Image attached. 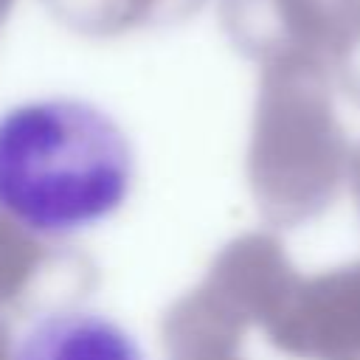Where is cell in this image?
I'll return each mask as SVG.
<instances>
[{
	"label": "cell",
	"mask_w": 360,
	"mask_h": 360,
	"mask_svg": "<svg viewBox=\"0 0 360 360\" xmlns=\"http://www.w3.org/2000/svg\"><path fill=\"white\" fill-rule=\"evenodd\" d=\"M8 360H146V354L115 318L87 307H62L39 312L14 338Z\"/></svg>",
	"instance_id": "3"
},
{
	"label": "cell",
	"mask_w": 360,
	"mask_h": 360,
	"mask_svg": "<svg viewBox=\"0 0 360 360\" xmlns=\"http://www.w3.org/2000/svg\"><path fill=\"white\" fill-rule=\"evenodd\" d=\"M352 183H354V191H357V200H360V149L352 155Z\"/></svg>",
	"instance_id": "5"
},
{
	"label": "cell",
	"mask_w": 360,
	"mask_h": 360,
	"mask_svg": "<svg viewBox=\"0 0 360 360\" xmlns=\"http://www.w3.org/2000/svg\"><path fill=\"white\" fill-rule=\"evenodd\" d=\"M301 59L340 73L360 53V0H278Z\"/></svg>",
	"instance_id": "4"
},
{
	"label": "cell",
	"mask_w": 360,
	"mask_h": 360,
	"mask_svg": "<svg viewBox=\"0 0 360 360\" xmlns=\"http://www.w3.org/2000/svg\"><path fill=\"white\" fill-rule=\"evenodd\" d=\"M287 340L312 360H360V262L307 284Z\"/></svg>",
	"instance_id": "2"
},
{
	"label": "cell",
	"mask_w": 360,
	"mask_h": 360,
	"mask_svg": "<svg viewBox=\"0 0 360 360\" xmlns=\"http://www.w3.org/2000/svg\"><path fill=\"white\" fill-rule=\"evenodd\" d=\"M135 149L96 101L48 96L0 112V211L37 236H73L129 197Z\"/></svg>",
	"instance_id": "1"
}]
</instances>
